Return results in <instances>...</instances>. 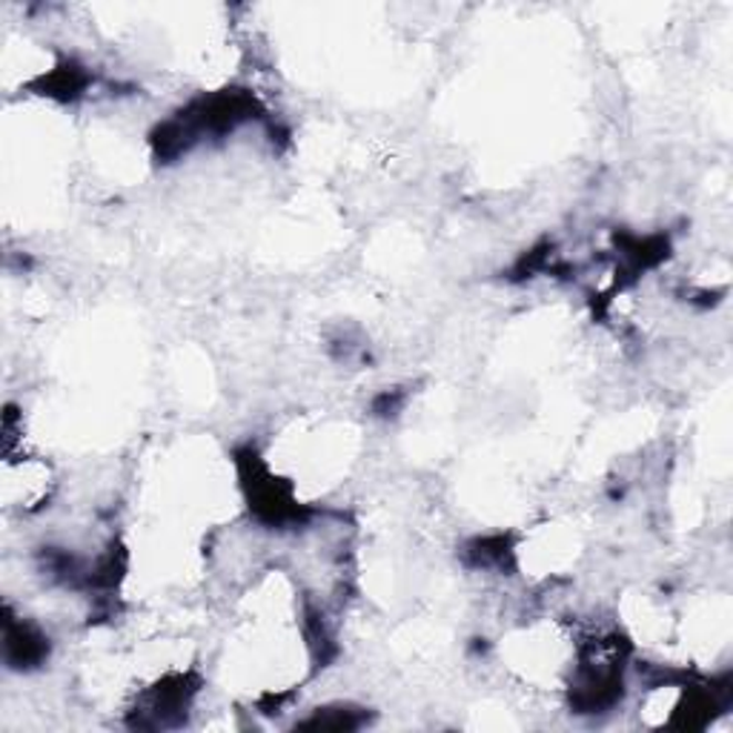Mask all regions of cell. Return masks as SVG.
<instances>
[{
    "mask_svg": "<svg viewBox=\"0 0 733 733\" xmlns=\"http://www.w3.org/2000/svg\"><path fill=\"white\" fill-rule=\"evenodd\" d=\"M47 651H49L47 639H43L35 628L7 619V662L9 664H14V668H29V664L41 662V659L47 657Z\"/></svg>",
    "mask_w": 733,
    "mask_h": 733,
    "instance_id": "6da1fadb",
    "label": "cell"
}]
</instances>
